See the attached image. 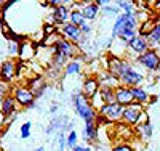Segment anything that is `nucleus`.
Returning a JSON list of instances; mask_svg holds the SVG:
<instances>
[{
	"label": "nucleus",
	"mask_w": 160,
	"mask_h": 151,
	"mask_svg": "<svg viewBox=\"0 0 160 151\" xmlns=\"http://www.w3.org/2000/svg\"><path fill=\"white\" fill-rule=\"evenodd\" d=\"M74 2H64L62 5L53 8V13H51V18H53V24L55 26H64L69 23V16H71V8Z\"/></svg>",
	"instance_id": "11"
},
{
	"label": "nucleus",
	"mask_w": 160,
	"mask_h": 151,
	"mask_svg": "<svg viewBox=\"0 0 160 151\" xmlns=\"http://www.w3.org/2000/svg\"><path fill=\"white\" fill-rule=\"evenodd\" d=\"M34 55H35V48H34V45H32V44H29V42H21V47H19V55H18V57H19L22 61L29 60V58H32Z\"/></svg>",
	"instance_id": "24"
},
{
	"label": "nucleus",
	"mask_w": 160,
	"mask_h": 151,
	"mask_svg": "<svg viewBox=\"0 0 160 151\" xmlns=\"http://www.w3.org/2000/svg\"><path fill=\"white\" fill-rule=\"evenodd\" d=\"M59 34H61V37L64 40H68V42H71V44H74L77 47L82 44V40L85 39V35L82 34V31H80V27H77V26H74L71 23L61 26Z\"/></svg>",
	"instance_id": "8"
},
{
	"label": "nucleus",
	"mask_w": 160,
	"mask_h": 151,
	"mask_svg": "<svg viewBox=\"0 0 160 151\" xmlns=\"http://www.w3.org/2000/svg\"><path fill=\"white\" fill-rule=\"evenodd\" d=\"M135 61H136V64H139L142 67V69L149 71V73L160 71V55L154 48H149L146 53H142L141 57H138Z\"/></svg>",
	"instance_id": "3"
},
{
	"label": "nucleus",
	"mask_w": 160,
	"mask_h": 151,
	"mask_svg": "<svg viewBox=\"0 0 160 151\" xmlns=\"http://www.w3.org/2000/svg\"><path fill=\"white\" fill-rule=\"evenodd\" d=\"M31 130H32V124H31V122H24V124L21 126V129H19L21 138H29V137H31Z\"/></svg>",
	"instance_id": "29"
},
{
	"label": "nucleus",
	"mask_w": 160,
	"mask_h": 151,
	"mask_svg": "<svg viewBox=\"0 0 160 151\" xmlns=\"http://www.w3.org/2000/svg\"><path fill=\"white\" fill-rule=\"evenodd\" d=\"M35 151H45V149H43V148H37Z\"/></svg>",
	"instance_id": "41"
},
{
	"label": "nucleus",
	"mask_w": 160,
	"mask_h": 151,
	"mask_svg": "<svg viewBox=\"0 0 160 151\" xmlns=\"http://www.w3.org/2000/svg\"><path fill=\"white\" fill-rule=\"evenodd\" d=\"M69 23L74 24V26H77V27H82L88 21L85 19V16L82 15V11H80V10H72L71 11V16H69Z\"/></svg>",
	"instance_id": "27"
},
{
	"label": "nucleus",
	"mask_w": 160,
	"mask_h": 151,
	"mask_svg": "<svg viewBox=\"0 0 160 151\" xmlns=\"http://www.w3.org/2000/svg\"><path fill=\"white\" fill-rule=\"evenodd\" d=\"M64 148H66V133L59 132V135H58V151H64Z\"/></svg>",
	"instance_id": "33"
},
{
	"label": "nucleus",
	"mask_w": 160,
	"mask_h": 151,
	"mask_svg": "<svg viewBox=\"0 0 160 151\" xmlns=\"http://www.w3.org/2000/svg\"><path fill=\"white\" fill-rule=\"evenodd\" d=\"M146 111L144 106L139 105V103H131L128 106L123 108V116H122V122L128 127H133L135 129L138 126V121H139V116Z\"/></svg>",
	"instance_id": "7"
},
{
	"label": "nucleus",
	"mask_w": 160,
	"mask_h": 151,
	"mask_svg": "<svg viewBox=\"0 0 160 151\" xmlns=\"http://www.w3.org/2000/svg\"><path fill=\"white\" fill-rule=\"evenodd\" d=\"M114 5L118 10H123L125 15H135L136 13V2H130V0H117Z\"/></svg>",
	"instance_id": "23"
},
{
	"label": "nucleus",
	"mask_w": 160,
	"mask_h": 151,
	"mask_svg": "<svg viewBox=\"0 0 160 151\" xmlns=\"http://www.w3.org/2000/svg\"><path fill=\"white\" fill-rule=\"evenodd\" d=\"M71 151H82V146H80V145H77L75 148H72Z\"/></svg>",
	"instance_id": "38"
},
{
	"label": "nucleus",
	"mask_w": 160,
	"mask_h": 151,
	"mask_svg": "<svg viewBox=\"0 0 160 151\" xmlns=\"http://www.w3.org/2000/svg\"><path fill=\"white\" fill-rule=\"evenodd\" d=\"M148 39V44H149V47L151 48H154V50H157V47L160 45V21L157 23V26L152 29V32L146 37Z\"/></svg>",
	"instance_id": "25"
},
{
	"label": "nucleus",
	"mask_w": 160,
	"mask_h": 151,
	"mask_svg": "<svg viewBox=\"0 0 160 151\" xmlns=\"http://www.w3.org/2000/svg\"><path fill=\"white\" fill-rule=\"evenodd\" d=\"M82 151H91L90 146H82Z\"/></svg>",
	"instance_id": "39"
},
{
	"label": "nucleus",
	"mask_w": 160,
	"mask_h": 151,
	"mask_svg": "<svg viewBox=\"0 0 160 151\" xmlns=\"http://www.w3.org/2000/svg\"><path fill=\"white\" fill-rule=\"evenodd\" d=\"M78 55H80V48L61 37L56 42V45L53 47L51 67H55V69H64L66 64H68L71 60L77 58Z\"/></svg>",
	"instance_id": "1"
},
{
	"label": "nucleus",
	"mask_w": 160,
	"mask_h": 151,
	"mask_svg": "<svg viewBox=\"0 0 160 151\" xmlns=\"http://www.w3.org/2000/svg\"><path fill=\"white\" fill-rule=\"evenodd\" d=\"M115 101L120 105V106H128L131 103H135L133 100V95H131V89L128 87H123V85H118L115 89Z\"/></svg>",
	"instance_id": "16"
},
{
	"label": "nucleus",
	"mask_w": 160,
	"mask_h": 151,
	"mask_svg": "<svg viewBox=\"0 0 160 151\" xmlns=\"http://www.w3.org/2000/svg\"><path fill=\"white\" fill-rule=\"evenodd\" d=\"M133 66V63L128 58H118V57H111L106 60V69H108L112 76H115L117 79L122 77L123 73H127L130 67Z\"/></svg>",
	"instance_id": "4"
},
{
	"label": "nucleus",
	"mask_w": 160,
	"mask_h": 151,
	"mask_svg": "<svg viewBox=\"0 0 160 151\" xmlns=\"http://www.w3.org/2000/svg\"><path fill=\"white\" fill-rule=\"evenodd\" d=\"M82 138L87 143H95L98 140V126L96 122H85L82 130Z\"/></svg>",
	"instance_id": "19"
},
{
	"label": "nucleus",
	"mask_w": 160,
	"mask_h": 151,
	"mask_svg": "<svg viewBox=\"0 0 160 151\" xmlns=\"http://www.w3.org/2000/svg\"><path fill=\"white\" fill-rule=\"evenodd\" d=\"M72 106L75 109V114L83 122H96L98 111L91 106L90 100L83 97L82 92H75L72 95Z\"/></svg>",
	"instance_id": "2"
},
{
	"label": "nucleus",
	"mask_w": 160,
	"mask_h": 151,
	"mask_svg": "<svg viewBox=\"0 0 160 151\" xmlns=\"http://www.w3.org/2000/svg\"><path fill=\"white\" fill-rule=\"evenodd\" d=\"M131 95H133V100H135V103H139V105H142V106H146V105L151 101L149 92L146 90L142 85H141V87H133V89H131Z\"/></svg>",
	"instance_id": "20"
},
{
	"label": "nucleus",
	"mask_w": 160,
	"mask_h": 151,
	"mask_svg": "<svg viewBox=\"0 0 160 151\" xmlns=\"http://www.w3.org/2000/svg\"><path fill=\"white\" fill-rule=\"evenodd\" d=\"M96 79L99 82V87H106V89H117L120 85V80L112 76L108 69H102L96 74Z\"/></svg>",
	"instance_id": "14"
},
{
	"label": "nucleus",
	"mask_w": 160,
	"mask_h": 151,
	"mask_svg": "<svg viewBox=\"0 0 160 151\" xmlns=\"http://www.w3.org/2000/svg\"><path fill=\"white\" fill-rule=\"evenodd\" d=\"M120 80V85L123 87H128V89H133V87H141V84L146 80V74L139 69H136L135 64H133L127 73L122 74V77L118 79Z\"/></svg>",
	"instance_id": "6"
},
{
	"label": "nucleus",
	"mask_w": 160,
	"mask_h": 151,
	"mask_svg": "<svg viewBox=\"0 0 160 151\" xmlns=\"http://www.w3.org/2000/svg\"><path fill=\"white\" fill-rule=\"evenodd\" d=\"M3 24V21H2V8H0V26Z\"/></svg>",
	"instance_id": "40"
},
{
	"label": "nucleus",
	"mask_w": 160,
	"mask_h": 151,
	"mask_svg": "<svg viewBox=\"0 0 160 151\" xmlns=\"http://www.w3.org/2000/svg\"><path fill=\"white\" fill-rule=\"evenodd\" d=\"M8 92H10L8 90V85L3 84V82H0V98H3V97H7V95H10Z\"/></svg>",
	"instance_id": "34"
},
{
	"label": "nucleus",
	"mask_w": 160,
	"mask_h": 151,
	"mask_svg": "<svg viewBox=\"0 0 160 151\" xmlns=\"http://www.w3.org/2000/svg\"><path fill=\"white\" fill-rule=\"evenodd\" d=\"M98 114L101 117L106 119L108 124H117L122 122V116H123V106H120L118 103H112V105H102L99 108Z\"/></svg>",
	"instance_id": "5"
},
{
	"label": "nucleus",
	"mask_w": 160,
	"mask_h": 151,
	"mask_svg": "<svg viewBox=\"0 0 160 151\" xmlns=\"http://www.w3.org/2000/svg\"><path fill=\"white\" fill-rule=\"evenodd\" d=\"M158 97H160V89H158Z\"/></svg>",
	"instance_id": "43"
},
{
	"label": "nucleus",
	"mask_w": 160,
	"mask_h": 151,
	"mask_svg": "<svg viewBox=\"0 0 160 151\" xmlns=\"http://www.w3.org/2000/svg\"><path fill=\"white\" fill-rule=\"evenodd\" d=\"M127 48H128V51H130V53H135V55H136V58H138V57H141L142 53L148 51L151 47H149V44H148V39H146V37L136 35L135 39L131 40V42H128Z\"/></svg>",
	"instance_id": "13"
},
{
	"label": "nucleus",
	"mask_w": 160,
	"mask_h": 151,
	"mask_svg": "<svg viewBox=\"0 0 160 151\" xmlns=\"http://www.w3.org/2000/svg\"><path fill=\"white\" fill-rule=\"evenodd\" d=\"M99 97H101V100H102L104 105L117 103V101H115V89H106V87H101V89H99Z\"/></svg>",
	"instance_id": "26"
},
{
	"label": "nucleus",
	"mask_w": 160,
	"mask_h": 151,
	"mask_svg": "<svg viewBox=\"0 0 160 151\" xmlns=\"http://www.w3.org/2000/svg\"><path fill=\"white\" fill-rule=\"evenodd\" d=\"M19 47H21V44H19V42L10 40V42H8V51H10L11 57H16V55H19Z\"/></svg>",
	"instance_id": "31"
},
{
	"label": "nucleus",
	"mask_w": 160,
	"mask_h": 151,
	"mask_svg": "<svg viewBox=\"0 0 160 151\" xmlns=\"http://www.w3.org/2000/svg\"><path fill=\"white\" fill-rule=\"evenodd\" d=\"M101 11L104 13V15H115V16H118V15H120V10H118L115 5H112V3L104 5V7L101 8Z\"/></svg>",
	"instance_id": "30"
},
{
	"label": "nucleus",
	"mask_w": 160,
	"mask_h": 151,
	"mask_svg": "<svg viewBox=\"0 0 160 151\" xmlns=\"http://www.w3.org/2000/svg\"><path fill=\"white\" fill-rule=\"evenodd\" d=\"M13 97H15L16 100V105H19L21 108H32L35 106V97H34V93L28 89V87H16V89H13Z\"/></svg>",
	"instance_id": "9"
},
{
	"label": "nucleus",
	"mask_w": 160,
	"mask_h": 151,
	"mask_svg": "<svg viewBox=\"0 0 160 151\" xmlns=\"http://www.w3.org/2000/svg\"><path fill=\"white\" fill-rule=\"evenodd\" d=\"M158 21H160L158 18H151V19H148V21L141 23V24H139V29H138V35H141V37H148V35L152 32V29L157 26Z\"/></svg>",
	"instance_id": "22"
},
{
	"label": "nucleus",
	"mask_w": 160,
	"mask_h": 151,
	"mask_svg": "<svg viewBox=\"0 0 160 151\" xmlns=\"http://www.w3.org/2000/svg\"><path fill=\"white\" fill-rule=\"evenodd\" d=\"M149 121V114H148V111H144L141 116H139V121H138V124H144V122H148Z\"/></svg>",
	"instance_id": "36"
},
{
	"label": "nucleus",
	"mask_w": 160,
	"mask_h": 151,
	"mask_svg": "<svg viewBox=\"0 0 160 151\" xmlns=\"http://www.w3.org/2000/svg\"><path fill=\"white\" fill-rule=\"evenodd\" d=\"M56 111H58V105L55 103V105H51V108H50V113H51V114H55Z\"/></svg>",
	"instance_id": "37"
},
{
	"label": "nucleus",
	"mask_w": 160,
	"mask_h": 151,
	"mask_svg": "<svg viewBox=\"0 0 160 151\" xmlns=\"http://www.w3.org/2000/svg\"><path fill=\"white\" fill-rule=\"evenodd\" d=\"M111 151H135V148H133L130 143H115Z\"/></svg>",
	"instance_id": "32"
},
{
	"label": "nucleus",
	"mask_w": 160,
	"mask_h": 151,
	"mask_svg": "<svg viewBox=\"0 0 160 151\" xmlns=\"http://www.w3.org/2000/svg\"><path fill=\"white\" fill-rule=\"evenodd\" d=\"M0 106H2V98H0Z\"/></svg>",
	"instance_id": "42"
},
{
	"label": "nucleus",
	"mask_w": 160,
	"mask_h": 151,
	"mask_svg": "<svg viewBox=\"0 0 160 151\" xmlns=\"http://www.w3.org/2000/svg\"><path fill=\"white\" fill-rule=\"evenodd\" d=\"M133 132H135V137H138L141 142H149L154 135V126L151 124V121H148L144 124H138Z\"/></svg>",
	"instance_id": "17"
},
{
	"label": "nucleus",
	"mask_w": 160,
	"mask_h": 151,
	"mask_svg": "<svg viewBox=\"0 0 160 151\" xmlns=\"http://www.w3.org/2000/svg\"><path fill=\"white\" fill-rule=\"evenodd\" d=\"M99 82L96 79V76H88L85 80H83V85H82V93H83V97L91 100V98H95L96 95L99 93Z\"/></svg>",
	"instance_id": "12"
},
{
	"label": "nucleus",
	"mask_w": 160,
	"mask_h": 151,
	"mask_svg": "<svg viewBox=\"0 0 160 151\" xmlns=\"http://www.w3.org/2000/svg\"><path fill=\"white\" fill-rule=\"evenodd\" d=\"M19 64L15 60H5L0 63V82L10 84V82L18 76Z\"/></svg>",
	"instance_id": "10"
},
{
	"label": "nucleus",
	"mask_w": 160,
	"mask_h": 151,
	"mask_svg": "<svg viewBox=\"0 0 160 151\" xmlns=\"http://www.w3.org/2000/svg\"><path fill=\"white\" fill-rule=\"evenodd\" d=\"M78 60H80V55L66 64V67H64V74L66 76H77V74L82 73V61H78Z\"/></svg>",
	"instance_id": "21"
},
{
	"label": "nucleus",
	"mask_w": 160,
	"mask_h": 151,
	"mask_svg": "<svg viewBox=\"0 0 160 151\" xmlns=\"http://www.w3.org/2000/svg\"><path fill=\"white\" fill-rule=\"evenodd\" d=\"M0 113H2L3 119L10 117L13 113H16V100H15V97H13L11 93L2 98V106H0Z\"/></svg>",
	"instance_id": "18"
},
{
	"label": "nucleus",
	"mask_w": 160,
	"mask_h": 151,
	"mask_svg": "<svg viewBox=\"0 0 160 151\" xmlns=\"http://www.w3.org/2000/svg\"><path fill=\"white\" fill-rule=\"evenodd\" d=\"M28 89L34 93V97L35 98H40L42 95L45 93V90H47V80L42 77V76H35V77H32L29 82H28Z\"/></svg>",
	"instance_id": "15"
},
{
	"label": "nucleus",
	"mask_w": 160,
	"mask_h": 151,
	"mask_svg": "<svg viewBox=\"0 0 160 151\" xmlns=\"http://www.w3.org/2000/svg\"><path fill=\"white\" fill-rule=\"evenodd\" d=\"M78 145V135L75 130H71L68 132V135H66V148L68 149H72Z\"/></svg>",
	"instance_id": "28"
},
{
	"label": "nucleus",
	"mask_w": 160,
	"mask_h": 151,
	"mask_svg": "<svg viewBox=\"0 0 160 151\" xmlns=\"http://www.w3.org/2000/svg\"><path fill=\"white\" fill-rule=\"evenodd\" d=\"M80 31H82V34H83L85 37H88V35L91 34V26H90V23H87V24H83L82 27H80Z\"/></svg>",
	"instance_id": "35"
}]
</instances>
